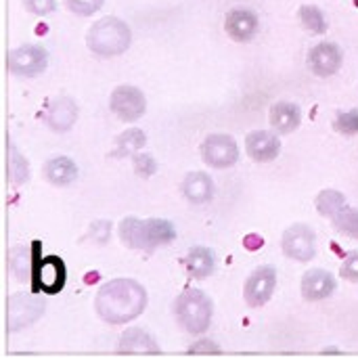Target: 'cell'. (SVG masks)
I'll use <instances>...</instances> for the list:
<instances>
[{
  "mask_svg": "<svg viewBox=\"0 0 358 358\" xmlns=\"http://www.w3.org/2000/svg\"><path fill=\"white\" fill-rule=\"evenodd\" d=\"M149 304L147 289L130 277L103 283L94 296V310L107 325H126L138 319Z\"/></svg>",
  "mask_w": 358,
  "mask_h": 358,
  "instance_id": "6da1fadb",
  "label": "cell"
},
{
  "mask_svg": "<svg viewBox=\"0 0 358 358\" xmlns=\"http://www.w3.org/2000/svg\"><path fill=\"white\" fill-rule=\"evenodd\" d=\"M117 237L128 250L153 252L176 239V227L166 218L126 216L117 224Z\"/></svg>",
  "mask_w": 358,
  "mask_h": 358,
  "instance_id": "7a4b0ae2",
  "label": "cell"
},
{
  "mask_svg": "<svg viewBox=\"0 0 358 358\" xmlns=\"http://www.w3.org/2000/svg\"><path fill=\"white\" fill-rule=\"evenodd\" d=\"M132 44V29L130 25L115 17L105 15L94 21L86 31V46L92 55L101 59H111L124 55Z\"/></svg>",
  "mask_w": 358,
  "mask_h": 358,
  "instance_id": "3957f363",
  "label": "cell"
},
{
  "mask_svg": "<svg viewBox=\"0 0 358 358\" xmlns=\"http://www.w3.org/2000/svg\"><path fill=\"white\" fill-rule=\"evenodd\" d=\"M174 317L176 323L191 336H203L214 319V302L212 298L195 287L180 292L174 300Z\"/></svg>",
  "mask_w": 358,
  "mask_h": 358,
  "instance_id": "277c9868",
  "label": "cell"
},
{
  "mask_svg": "<svg viewBox=\"0 0 358 358\" xmlns=\"http://www.w3.org/2000/svg\"><path fill=\"white\" fill-rule=\"evenodd\" d=\"M40 252L36 256V264L31 273V292L55 296L67 283V266L59 256H42Z\"/></svg>",
  "mask_w": 358,
  "mask_h": 358,
  "instance_id": "5b68a950",
  "label": "cell"
},
{
  "mask_svg": "<svg viewBox=\"0 0 358 358\" xmlns=\"http://www.w3.org/2000/svg\"><path fill=\"white\" fill-rule=\"evenodd\" d=\"M48 67V50L40 44H21L6 52V71L15 78H36Z\"/></svg>",
  "mask_w": 358,
  "mask_h": 358,
  "instance_id": "8992f818",
  "label": "cell"
},
{
  "mask_svg": "<svg viewBox=\"0 0 358 358\" xmlns=\"http://www.w3.org/2000/svg\"><path fill=\"white\" fill-rule=\"evenodd\" d=\"M281 252L294 262H313L317 258V233L306 222L287 227L281 235Z\"/></svg>",
  "mask_w": 358,
  "mask_h": 358,
  "instance_id": "52a82bcc",
  "label": "cell"
},
{
  "mask_svg": "<svg viewBox=\"0 0 358 358\" xmlns=\"http://www.w3.org/2000/svg\"><path fill=\"white\" fill-rule=\"evenodd\" d=\"M46 308V300L40 294H13L8 298V306H6V327L8 331H21L27 325L36 323L42 313Z\"/></svg>",
  "mask_w": 358,
  "mask_h": 358,
  "instance_id": "ba28073f",
  "label": "cell"
},
{
  "mask_svg": "<svg viewBox=\"0 0 358 358\" xmlns=\"http://www.w3.org/2000/svg\"><path fill=\"white\" fill-rule=\"evenodd\" d=\"M109 109L120 122L134 124L147 111V96L141 88H136L132 84H122V86L113 88V92L109 96Z\"/></svg>",
  "mask_w": 358,
  "mask_h": 358,
  "instance_id": "9c48e42d",
  "label": "cell"
},
{
  "mask_svg": "<svg viewBox=\"0 0 358 358\" xmlns=\"http://www.w3.org/2000/svg\"><path fill=\"white\" fill-rule=\"evenodd\" d=\"M199 151H201L203 164L216 170L233 168L239 162V145L231 134H224V132L208 134Z\"/></svg>",
  "mask_w": 358,
  "mask_h": 358,
  "instance_id": "30bf717a",
  "label": "cell"
},
{
  "mask_svg": "<svg viewBox=\"0 0 358 358\" xmlns=\"http://www.w3.org/2000/svg\"><path fill=\"white\" fill-rule=\"evenodd\" d=\"M275 287H277V268L273 264L258 266L245 279L243 300L250 308H262L271 302Z\"/></svg>",
  "mask_w": 358,
  "mask_h": 358,
  "instance_id": "8fae6325",
  "label": "cell"
},
{
  "mask_svg": "<svg viewBox=\"0 0 358 358\" xmlns=\"http://www.w3.org/2000/svg\"><path fill=\"white\" fill-rule=\"evenodd\" d=\"M78 115H80L78 103L67 94H59L48 101L46 109L42 111V122L50 132L65 134L76 126Z\"/></svg>",
  "mask_w": 358,
  "mask_h": 358,
  "instance_id": "7c38bea8",
  "label": "cell"
},
{
  "mask_svg": "<svg viewBox=\"0 0 358 358\" xmlns=\"http://www.w3.org/2000/svg\"><path fill=\"white\" fill-rule=\"evenodd\" d=\"M308 67L317 78H331L342 69L344 63V50L336 42H319L308 50Z\"/></svg>",
  "mask_w": 358,
  "mask_h": 358,
  "instance_id": "4fadbf2b",
  "label": "cell"
},
{
  "mask_svg": "<svg viewBox=\"0 0 358 358\" xmlns=\"http://www.w3.org/2000/svg\"><path fill=\"white\" fill-rule=\"evenodd\" d=\"M258 29H260V19L248 6H235L224 15V31L233 42L239 44L252 42Z\"/></svg>",
  "mask_w": 358,
  "mask_h": 358,
  "instance_id": "5bb4252c",
  "label": "cell"
},
{
  "mask_svg": "<svg viewBox=\"0 0 358 358\" xmlns=\"http://www.w3.org/2000/svg\"><path fill=\"white\" fill-rule=\"evenodd\" d=\"M281 138L279 132L273 130H252L245 136V151L252 162L256 164H268L275 162L281 155Z\"/></svg>",
  "mask_w": 358,
  "mask_h": 358,
  "instance_id": "9a60e30c",
  "label": "cell"
},
{
  "mask_svg": "<svg viewBox=\"0 0 358 358\" xmlns=\"http://www.w3.org/2000/svg\"><path fill=\"white\" fill-rule=\"evenodd\" d=\"M338 281L336 277L325 268H310L302 275L300 281V294L306 302H321L336 294Z\"/></svg>",
  "mask_w": 358,
  "mask_h": 358,
  "instance_id": "2e32d148",
  "label": "cell"
},
{
  "mask_svg": "<svg viewBox=\"0 0 358 358\" xmlns=\"http://www.w3.org/2000/svg\"><path fill=\"white\" fill-rule=\"evenodd\" d=\"M117 355H141V357H157L162 348L157 346L155 338L145 331L143 327L126 329L117 342Z\"/></svg>",
  "mask_w": 358,
  "mask_h": 358,
  "instance_id": "e0dca14e",
  "label": "cell"
},
{
  "mask_svg": "<svg viewBox=\"0 0 358 358\" xmlns=\"http://www.w3.org/2000/svg\"><path fill=\"white\" fill-rule=\"evenodd\" d=\"M180 191L187 201H191L195 206H203L214 199L216 185H214L212 176L206 172H187L180 182Z\"/></svg>",
  "mask_w": 358,
  "mask_h": 358,
  "instance_id": "ac0fdd59",
  "label": "cell"
},
{
  "mask_svg": "<svg viewBox=\"0 0 358 358\" xmlns=\"http://www.w3.org/2000/svg\"><path fill=\"white\" fill-rule=\"evenodd\" d=\"M42 174H44V180L50 182L52 187H69V185H73L78 180L80 168L71 157L55 155V157L44 162Z\"/></svg>",
  "mask_w": 358,
  "mask_h": 358,
  "instance_id": "d6986e66",
  "label": "cell"
},
{
  "mask_svg": "<svg viewBox=\"0 0 358 358\" xmlns=\"http://www.w3.org/2000/svg\"><path fill=\"white\" fill-rule=\"evenodd\" d=\"M271 128L279 134H292L302 124V109L292 101H277L268 113Z\"/></svg>",
  "mask_w": 358,
  "mask_h": 358,
  "instance_id": "ffe728a7",
  "label": "cell"
},
{
  "mask_svg": "<svg viewBox=\"0 0 358 358\" xmlns=\"http://www.w3.org/2000/svg\"><path fill=\"white\" fill-rule=\"evenodd\" d=\"M40 250H42L40 241H34L31 245H19V248L10 250V254H8V273L17 281H31L36 256H38Z\"/></svg>",
  "mask_w": 358,
  "mask_h": 358,
  "instance_id": "44dd1931",
  "label": "cell"
},
{
  "mask_svg": "<svg viewBox=\"0 0 358 358\" xmlns=\"http://www.w3.org/2000/svg\"><path fill=\"white\" fill-rule=\"evenodd\" d=\"M185 268L191 279H208L216 273V254L206 245H193L185 256Z\"/></svg>",
  "mask_w": 358,
  "mask_h": 358,
  "instance_id": "7402d4cb",
  "label": "cell"
},
{
  "mask_svg": "<svg viewBox=\"0 0 358 358\" xmlns=\"http://www.w3.org/2000/svg\"><path fill=\"white\" fill-rule=\"evenodd\" d=\"M6 178L15 187H21L29 180V164L10 138L6 141Z\"/></svg>",
  "mask_w": 358,
  "mask_h": 358,
  "instance_id": "603a6c76",
  "label": "cell"
},
{
  "mask_svg": "<svg viewBox=\"0 0 358 358\" xmlns=\"http://www.w3.org/2000/svg\"><path fill=\"white\" fill-rule=\"evenodd\" d=\"M145 145H147V134H145L141 128H128V130H124L122 134L115 136L111 155L117 157V159L132 157V155L138 153Z\"/></svg>",
  "mask_w": 358,
  "mask_h": 358,
  "instance_id": "cb8c5ba5",
  "label": "cell"
},
{
  "mask_svg": "<svg viewBox=\"0 0 358 358\" xmlns=\"http://www.w3.org/2000/svg\"><path fill=\"white\" fill-rule=\"evenodd\" d=\"M298 19L302 23V27L313 36H323L329 29V21H327L325 13L317 4H302L298 8Z\"/></svg>",
  "mask_w": 358,
  "mask_h": 358,
  "instance_id": "d4e9b609",
  "label": "cell"
},
{
  "mask_svg": "<svg viewBox=\"0 0 358 358\" xmlns=\"http://www.w3.org/2000/svg\"><path fill=\"white\" fill-rule=\"evenodd\" d=\"M315 206H317V212H319L323 218L334 220V218L348 206V201H346V195H344L342 191H338V189H323V191L317 195Z\"/></svg>",
  "mask_w": 358,
  "mask_h": 358,
  "instance_id": "484cf974",
  "label": "cell"
},
{
  "mask_svg": "<svg viewBox=\"0 0 358 358\" xmlns=\"http://www.w3.org/2000/svg\"><path fill=\"white\" fill-rule=\"evenodd\" d=\"M331 222L338 233H342L350 239H358V208L346 206Z\"/></svg>",
  "mask_w": 358,
  "mask_h": 358,
  "instance_id": "4316f807",
  "label": "cell"
},
{
  "mask_svg": "<svg viewBox=\"0 0 358 358\" xmlns=\"http://www.w3.org/2000/svg\"><path fill=\"white\" fill-rule=\"evenodd\" d=\"M334 130L344 136H357L358 134V109H342L334 117Z\"/></svg>",
  "mask_w": 358,
  "mask_h": 358,
  "instance_id": "83f0119b",
  "label": "cell"
},
{
  "mask_svg": "<svg viewBox=\"0 0 358 358\" xmlns=\"http://www.w3.org/2000/svg\"><path fill=\"white\" fill-rule=\"evenodd\" d=\"M132 170H134V174L141 176V178H151V176L157 172V162H155L153 155L141 153V151H138V153L132 155Z\"/></svg>",
  "mask_w": 358,
  "mask_h": 358,
  "instance_id": "f1b7e54d",
  "label": "cell"
},
{
  "mask_svg": "<svg viewBox=\"0 0 358 358\" xmlns=\"http://www.w3.org/2000/svg\"><path fill=\"white\" fill-rule=\"evenodd\" d=\"M65 4L78 17H92L103 8L105 0H65Z\"/></svg>",
  "mask_w": 358,
  "mask_h": 358,
  "instance_id": "f546056e",
  "label": "cell"
},
{
  "mask_svg": "<svg viewBox=\"0 0 358 358\" xmlns=\"http://www.w3.org/2000/svg\"><path fill=\"white\" fill-rule=\"evenodd\" d=\"M111 229H113V224L109 220H96L88 229V239H92L99 245H105L111 239Z\"/></svg>",
  "mask_w": 358,
  "mask_h": 358,
  "instance_id": "4dcf8cb0",
  "label": "cell"
},
{
  "mask_svg": "<svg viewBox=\"0 0 358 358\" xmlns=\"http://www.w3.org/2000/svg\"><path fill=\"white\" fill-rule=\"evenodd\" d=\"M23 8L36 17H48L57 10V0H23Z\"/></svg>",
  "mask_w": 358,
  "mask_h": 358,
  "instance_id": "1f68e13d",
  "label": "cell"
},
{
  "mask_svg": "<svg viewBox=\"0 0 358 358\" xmlns=\"http://www.w3.org/2000/svg\"><path fill=\"white\" fill-rule=\"evenodd\" d=\"M340 277L350 281V283H358V252H350L342 266H340Z\"/></svg>",
  "mask_w": 358,
  "mask_h": 358,
  "instance_id": "d6a6232c",
  "label": "cell"
},
{
  "mask_svg": "<svg viewBox=\"0 0 358 358\" xmlns=\"http://www.w3.org/2000/svg\"><path fill=\"white\" fill-rule=\"evenodd\" d=\"M187 355H220V348L212 340H199L187 350Z\"/></svg>",
  "mask_w": 358,
  "mask_h": 358,
  "instance_id": "836d02e7",
  "label": "cell"
},
{
  "mask_svg": "<svg viewBox=\"0 0 358 358\" xmlns=\"http://www.w3.org/2000/svg\"><path fill=\"white\" fill-rule=\"evenodd\" d=\"M262 245H264V241H262L260 235H250V237L243 239V248H245L248 252H256V250H260Z\"/></svg>",
  "mask_w": 358,
  "mask_h": 358,
  "instance_id": "e575fe53",
  "label": "cell"
}]
</instances>
